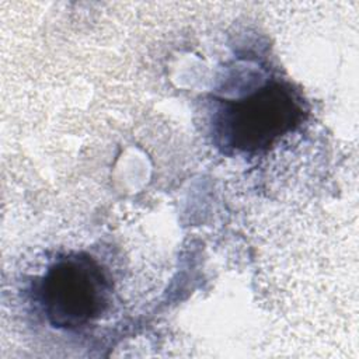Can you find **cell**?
<instances>
[{"label":"cell","mask_w":359,"mask_h":359,"mask_svg":"<svg viewBox=\"0 0 359 359\" xmlns=\"http://www.w3.org/2000/svg\"><path fill=\"white\" fill-rule=\"evenodd\" d=\"M300 94L285 81H269L238 100H224L213 119L220 146L241 153L268 150L304 119Z\"/></svg>","instance_id":"obj_1"},{"label":"cell","mask_w":359,"mask_h":359,"mask_svg":"<svg viewBox=\"0 0 359 359\" xmlns=\"http://www.w3.org/2000/svg\"><path fill=\"white\" fill-rule=\"evenodd\" d=\"M34 289L46 321L60 330H77L100 318L112 296L109 275L87 252L57 258Z\"/></svg>","instance_id":"obj_2"}]
</instances>
